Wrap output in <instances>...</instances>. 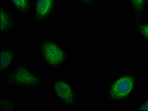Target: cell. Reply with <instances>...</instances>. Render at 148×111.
I'll list each match as a JSON object with an SVG mask.
<instances>
[{
  "instance_id": "cell-1",
  "label": "cell",
  "mask_w": 148,
  "mask_h": 111,
  "mask_svg": "<svg viewBox=\"0 0 148 111\" xmlns=\"http://www.w3.org/2000/svg\"><path fill=\"white\" fill-rule=\"evenodd\" d=\"M148 77L147 66L121 68L119 72L101 81L99 93L108 106L130 110L136 96L142 90Z\"/></svg>"
},
{
  "instance_id": "cell-2",
  "label": "cell",
  "mask_w": 148,
  "mask_h": 111,
  "mask_svg": "<svg viewBox=\"0 0 148 111\" xmlns=\"http://www.w3.org/2000/svg\"><path fill=\"white\" fill-rule=\"evenodd\" d=\"M34 60H36L35 56L32 54L19 59L8 73L0 76L1 85L27 93L43 88L47 83L45 78L30 66V63Z\"/></svg>"
},
{
  "instance_id": "cell-3",
  "label": "cell",
  "mask_w": 148,
  "mask_h": 111,
  "mask_svg": "<svg viewBox=\"0 0 148 111\" xmlns=\"http://www.w3.org/2000/svg\"><path fill=\"white\" fill-rule=\"evenodd\" d=\"M35 59L40 67L54 72L67 66L72 61L73 55L61 42L43 37L36 44Z\"/></svg>"
},
{
  "instance_id": "cell-4",
  "label": "cell",
  "mask_w": 148,
  "mask_h": 111,
  "mask_svg": "<svg viewBox=\"0 0 148 111\" xmlns=\"http://www.w3.org/2000/svg\"><path fill=\"white\" fill-rule=\"evenodd\" d=\"M51 92L55 102L65 109H77L80 104V90L72 78L60 75L50 83Z\"/></svg>"
},
{
  "instance_id": "cell-5",
  "label": "cell",
  "mask_w": 148,
  "mask_h": 111,
  "mask_svg": "<svg viewBox=\"0 0 148 111\" xmlns=\"http://www.w3.org/2000/svg\"><path fill=\"white\" fill-rule=\"evenodd\" d=\"M61 5V0H33L31 22L37 29L50 24L58 15Z\"/></svg>"
},
{
  "instance_id": "cell-6",
  "label": "cell",
  "mask_w": 148,
  "mask_h": 111,
  "mask_svg": "<svg viewBox=\"0 0 148 111\" xmlns=\"http://www.w3.org/2000/svg\"><path fill=\"white\" fill-rule=\"evenodd\" d=\"M1 71L3 76L16 64L19 59L23 47L19 42H8L1 44Z\"/></svg>"
},
{
  "instance_id": "cell-7",
  "label": "cell",
  "mask_w": 148,
  "mask_h": 111,
  "mask_svg": "<svg viewBox=\"0 0 148 111\" xmlns=\"http://www.w3.org/2000/svg\"><path fill=\"white\" fill-rule=\"evenodd\" d=\"M20 18L4 1L0 2V36L8 37L19 30Z\"/></svg>"
},
{
  "instance_id": "cell-8",
  "label": "cell",
  "mask_w": 148,
  "mask_h": 111,
  "mask_svg": "<svg viewBox=\"0 0 148 111\" xmlns=\"http://www.w3.org/2000/svg\"><path fill=\"white\" fill-rule=\"evenodd\" d=\"M20 19H29L33 0H4Z\"/></svg>"
},
{
  "instance_id": "cell-9",
  "label": "cell",
  "mask_w": 148,
  "mask_h": 111,
  "mask_svg": "<svg viewBox=\"0 0 148 111\" xmlns=\"http://www.w3.org/2000/svg\"><path fill=\"white\" fill-rule=\"evenodd\" d=\"M130 24L136 38L148 45V16L140 18L131 17Z\"/></svg>"
},
{
  "instance_id": "cell-10",
  "label": "cell",
  "mask_w": 148,
  "mask_h": 111,
  "mask_svg": "<svg viewBox=\"0 0 148 111\" xmlns=\"http://www.w3.org/2000/svg\"><path fill=\"white\" fill-rule=\"evenodd\" d=\"M132 14V18L148 16V0H123Z\"/></svg>"
},
{
  "instance_id": "cell-11",
  "label": "cell",
  "mask_w": 148,
  "mask_h": 111,
  "mask_svg": "<svg viewBox=\"0 0 148 111\" xmlns=\"http://www.w3.org/2000/svg\"><path fill=\"white\" fill-rule=\"evenodd\" d=\"M19 110V104L16 99L5 95H1L0 111H16Z\"/></svg>"
},
{
  "instance_id": "cell-12",
  "label": "cell",
  "mask_w": 148,
  "mask_h": 111,
  "mask_svg": "<svg viewBox=\"0 0 148 111\" xmlns=\"http://www.w3.org/2000/svg\"><path fill=\"white\" fill-rule=\"evenodd\" d=\"M68 1L74 6L81 9L95 8L98 6L97 0H68Z\"/></svg>"
},
{
  "instance_id": "cell-13",
  "label": "cell",
  "mask_w": 148,
  "mask_h": 111,
  "mask_svg": "<svg viewBox=\"0 0 148 111\" xmlns=\"http://www.w3.org/2000/svg\"><path fill=\"white\" fill-rule=\"evenodd\" d=\"M133 110H148V95H145L142 97L135 101L132 104Z\"/></svg>"
},
{
  "instance_id": "cell-14",
  "label": "cell",
  "mask_w": 148,
  "mask_h": 111,
  "mask_svg": "<svg viewBox=\"0 0 148 111\" xmlns=\"http://www.w3.org/2000/svg\"><path fill=\"white\" fill-rule=\"evenodd\" d=\"M103 4H119L123 2V0H97Z\"/></svg>"
},
{
  "instance_id": "cell-15",
  "label": "cell",
  "mask_w": 148,
  "mask_h": 111,
  "mask_svg": "<svg viewBox=\"0 0 148 111\" xmlns=\"http://www.w3.org/2000/svg\"><path fill=\"white\" fill-rule=\"evenodd\" d=\"M142 90L143 91H145V92L148 93V83H145V85H144V87H143Z\"/></svg>"
}]
</instances>
